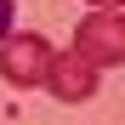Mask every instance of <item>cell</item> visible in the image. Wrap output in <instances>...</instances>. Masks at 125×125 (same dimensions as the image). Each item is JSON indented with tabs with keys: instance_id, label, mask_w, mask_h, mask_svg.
<instances>
[{
	"instance_id": "2",
	"label": "cell",
	"mask_w": 125,
	"mask_h": 125,
	"mask_svg": "<svg viewBox=\"0 0 125 125\" xmlns=\"http://www.w3.org/2000/svg\"><path fill=\"white\" fill-rule=\"evenodd\" d=\"M46 68H51V40L46 34H6L0 40V74L11 80L17 91H34L46 85Z\"/></svg>"
},
{
	"instance_id": "1",
	"label": "cell",
	"mask_w": 125,
	"mask_h": 125,
	"mask_svg": "<svg viewBox=\"0 0 125 125\" xmlns=\"http://www.w3.org/2000/svg\"><path fill=\"white\" fill-rule=\"evenodd\" d=\"M74 57H85L91 68H114L125 62V11H91L85 23L74 29Z\"/></svg>"
},
{
	"instance_id": "4",
	"label": "cell",
	"mask_w": 125,
	"mask_h": 125,
	"mask_svg": "<svg viewBox=\"0 0 125 125\" xmlns=\"http://www.w3.org/2000/svg\"><path fill=\"white\" fill-rule=\"evenodd\" d=\"M11 23H17V0H0V40L11 34Z\"/></svg>"
},
{
	"instance_id": "5",
	"label": "cell",
	"mask_w": 125,
	"mask_h": 125,
	"mask_svg": "<svg viewBox=\"0 0 125 125\" xmlns=\"http://www.w3.org/2000/svg\"><path fill=\"white\" fill-rule=\"evenodd\" d=\"M125 0H91V11H119Z\"/></svg>"
},
{
	"instance_id": "3",
	"label": "cell",
	"mask_w": 125,
	"mask_h": 125,
	"mask_svg": "<svg viewBox=\"0 0 125 125\" xmlns=\"http://www.w3.org/2000/svg\"><path fill=\"white\" fill-rule=\"evenodd\" d=\"M102 68H91L85 57H74V51H51V68H46V91L57 102H91L97 97V80Z\"/></svg>"
}]
</instances>
